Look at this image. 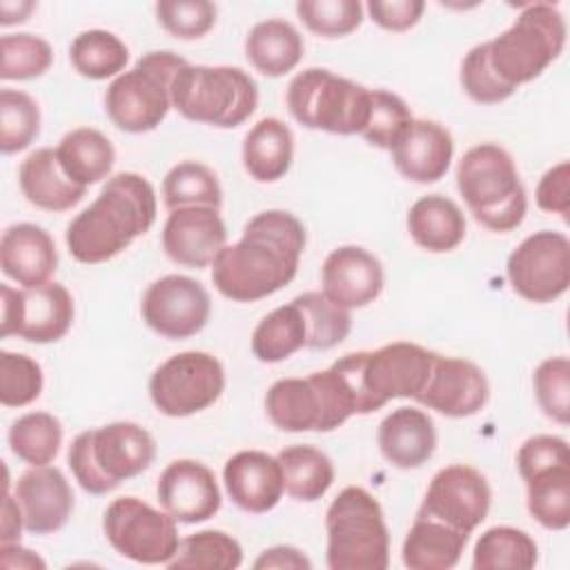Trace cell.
<instances>
[{
    "label": "cell",
    "instance_id": "1",
    "mask_svg": "<svg viewBox=\"0 0 570 570\" xmlns=\"http://www.w3.org/2000/svg\"><path fill=\"white\" fill-rule=\"evenodd\" d=\"M303 249V223L285 209H265L247 220L234 245L218 252L212 283L229 301H261L294 281Z\"/></svg>",
    "mask_w": 570,
    "mask_h": 570
},
{
    "label": "cell",
    "instance_id": "2",
    "mask_svg": "<svg viewBox=\"0 0 570 570\" xmlns=\"http://www.w3.org/2000/svg\"><path fill=\"white\" fill-rule=\"evenodd\" d=\"M156 212L151 183L140 174L120 171L107 178L98 198L67 225V249L78 263H105L147 234Z\"/></svg>",
    "mask_w": 570,
    "mask_h": 570
},
{
    "label": "cell",
    "instance_id": "3",
    "mask_svg": "<svg viewBox=\"0 0 570 570\" xmlns=\"http://www.w3.org/2000/svg\"><path fill=\"white\" fill-rule=\"evenodd\" d=\"M434 358L436 352L396 341L374 352H350L332 365L350 385L356 414H370L392 399H416L428 383Z\"/></svg>",
    "mask_w": 570,
    "mask_h": 570
},
{
    "label": "cell",
    "instance_id": "4",
    "mask_svg": "<svg viewBox=\"0 0 570 570\" xmlns=\"http://www.w3.org/2000/svg\"><path fill=\"white\" fill-rule=\"evenodd\" d=\"M456 189L474 220L490 232H512L525 218V189L512 156L501 145L470 147L456 163Z\"/></svg>",
    "mask_w": 570,
    "mask_h": 570
},
{
    "label": "cell",
    "instance_id": "5",
    "mask_svg": "<svg viewBox=\"0 0 570 570\" xmlns=\"http://www.w3.org/2000/svg\"><path fill=\"white\" fill-rule=\"evenodd\" d=\"M156 459L154 436L138 423L116 421L80 432L67 452L78 485L89 494H107L122 481L145 472Z\"/></svg>",
    "mask_w": 570,
    "mask_h": 570
},
{
    "label": "cell",
    "instance_id": "6",
    "mask_svg": "<svg viewBox=\"0 0 570 570\" xmlns=\"http://www.w3.org/2000/svg\"><path fill=\"white\" fill-rule=\"evenodd\" d=\"M330 570H385L390 532L383 508L361 485L343 488L325 512Z\"/></svg>",
    "mask_w": 570,
    "mask_h": 570
},
{
    "label": "cell",
    "instance_id": "7",
    "mask_svg": "<svg viewBox=\"0 0 570 570\" xmlns=\"http://www.w3.org/2000/svg\"><path fill=\"white\" fill-rule=\"evenodd\" d=\"M566 33V20L554 4L530 2L501 36L485 42L490 67L501 82L517 89L559 58Z\"/></svg>",
    "mask_w": 570,
    "mask_h": 570
},
{
    "label": "cell",
    "instance_id": "8",
    "mask_svg": "<svg viewBox=\"0 0 570 570\" xmlns=\"http://www.w3.org/2000/svg\"><path fill=\"white\" fill-rule=\"evenodd\" d=\"M171 107L187 120L238 127L258 107V85L240 67L185 65L171 82Z\"/></svg>",
    "mask_w": 570,
    "mask_h": 570
},
{
    "label": "cell",
    "instance_id": "9",
    "mask_svg": "<svg viewBox=\"0 0 570 570\" xmlns=\"http://www.w3.org/2000/svg\"><path fill=\"white\" fill-rule=\"evenodd\" d=\"M265 410L283 432H330L356 414L352 392L332 365L305 379H278L265 394Z\"/></svg>",
    "mask_w": 570,
    "mask_h": 570
},
{
    "label": "cell",
    "instance_id": "10",
    "mask_svg": "<svg viewBox=\"0 0 570 570\" xmlns=\"http://www.w3.org/2000/svg\"><path fill=\"white\" fill-rule=\"evenodd\" d=\"M187 65L174 51H149L116 76L105 91L107 118L127 134L156 129L171 107L174 76Z\"/></svg>",
    "mask_w": 570,
    "mask_h": 570
},
{
    "label": "cell",
    "instance_id": "11",
    "mask_svg": "<svg viewBox=\"0 0 570 570\" xmlns=\"http://www.w3.org/2000/svg\"><path fill=\"white\" fill-rule=\"evenodd\" d=\"M287 109L307 129L352 136L367 122L370 89L330 69L309 67L289 80Z\"/></svg>",
    "mask_w": 570,
    "mask_h": 570
},
{
    "label": "cell",
    "instance_id": "12",
    "mask_svg": "<svg viewBox=\"0 0 570 570\" xmlns=\"http://www.w3.org/2000/svg\"><path fill=\"white\" fill-rule=\"evenodd\" d=\"M102 530L118 554L145 566H167L180 546L176 519L138 497L114 499L105 510Z\"/></svg>",
    "mask_w": 570,
    "mask_h": 570
},
{
    "label": "cell",
    "instance_id": "13",
    "mask_svg": "<svg viewBox=\"0 0 570 570\" xmlns=\"http://www.w3.org/2000/svg\"><path fill=\"white\" fill-rule=\"evenodd\" d=\"M225 390V370L207 352H180L160 363L149 379V396L165 416H191L214 405Z\"/></svg>",
    "mask_w": 570,
    "mask_h": 570
},
{
    "label": "cell",
    "instance_id": "14",
    "mask_svg": "<svg viewBox=\"0 0 570 570\" xmlns=\"http://www.w3.org/2000/svg\"><path fill=\"white\" fill-rule=\"evenodd\" d=\"M0 336H20L29 343H56L73 323V298L62 283L13 289L0 285Z\"/></svg>",
    "mask_w": 570,
    "mask_h": 570
},
{
    "label": "cell",
    "instance_id": "15",
    "mask_svg": "<svg viewBox=\"0 0 570 570\" xmlns=\"http://www.w3.org/2000/svg\"><path fill=\"white\" fill-rule=\"evenodd\" d=\"M512 289L530 303H552L570 285V240L561 232L541 229L523 238L505 263Z\"/></svg>",
    "mask_w": 570,
    "mask_h": 570
},
{
    "label": "cell",
    "instance_id": "16",
    "mask_svg": "<svg viewBox=\"0 0 570 570\" xmlns=\"http://www.w3.org/2000/svg\"><path fill=\"white\" fill-rule=\"evenodd\" d=\"M490 501L492 492L485 476L472 465L456 463L441 468L432 476L416 517L472 534L488 517Z\"/></svg>",
    "mask_w": 570,
    "mask_h": 570
},
{
    "label": "cell",
    "instance_id": "17",
    "mask_svg": "<svg viewBox=\"0 0 570 570\" xmlns=\"http://www.w3.org/2000/svg\"><path fill=\"white\" fill-rule=\"evenodd\" d=\"M140 312L149 330L180 341L198 334L207 325L212 298L198 281L183 274H167L145 289Z\"/></svg>",
    "mask_w": 570,
    "mask_h": 570
},
{
    "label": "cell",
    "instance_id": "18",
    "mask_svg": "<svg viewBox=\"0 0 570 570\" xmlns=\"http://www.w3.org/2000/svg\"><path fill=\"white\" fill-rule=\"evenodd\" d=\"M488 396L490 385L476 363L436 354L428 383L414 401L443 416L465 419L483 410Z\"/></svg>",
    "mask_w": 570,
    "mask_h": 570
},
{
    "label": "cell",
    "instance_id": "19",
    "mask_svg": "<svg viewBox=\"0 0 570 570\" xmlns=\"http://www.w3.org/2000/svg\"><path fill=\"white\" fill-rule=\"evenodd\" d=\"M158 503L178 523H200L220 510V490L214 472L194 459L171 461L158 476Z\"/></svg>",
    "mask_w": 570,
    "mask_h": 570
},
{
    "label": "cell",
    "instance_id": "20",
    "mask_svg": "<svg viewBox=\"0 0 570 570\" xmlns=\"http://www.w3.org/2000/svg\"><path fill=\"white\" fill-rule=\"evenodd\" d=\"M227 243V227L214 207H178L165 220L163 249L185 267H207Z\"/></svg>",
    "mask_w": 570,
    "mask_h": 570
},
{
    "label": "cell",
    "instance_id": "21",
    "mask_svg": "<svg viewBox=\"0 0 570 570\" xmlns=\"http://www.w3.org/2000/svg\"><path fill=\"white\" fill-rule=\"evenodd\" d=\"M383 281L381 261L365 247L343 245L323 261V294L345 309L370 305L381 294Z\"/></svg>",
    "mask_w": 570,
    "mask_h": 570
},
{
    "label": "cell",
    "instance_id": "22",
    "mask_svg": "<svg viewBox=\"0 0 570 570\" xmlns=\"http://www.w3.org/2000/svg\"><path fill=\"white\" fill-rule=\"evenodd\" d=\"M16 499L22 510L24 530L51 534L60 530L73 512V492L62 470L38 465L22 472L16 481Z\"/></svg>",
    "mask_w": 570,
    "mask_h": 570
},
{
    "label": "cell",
    "instance_id": "23",
    "mask_svg": "<svg viewBox=\"0 0 570 570\" xmlns=\"http://www.w3.org/2000/svg\"><path fill=\"white\" fill-rule=\"evenodd\" d=\"M390 151L401 176L425 185L436 183L450 169L454 140L443 125L425 118H412Z\"/></svg>",
    "mask_w": 570,
    "mask_h": 570
},
{
    "label": "cell",
    "instance_id": "24",
    "mask_svg": "<svg viewBox=\"0 0 570 570\" xmlns=\"http://www.w3.org/2000/svg\"><path fill=\"white\" fill-rule=\"evenodd\" d=\"M223 483L229 499L245 512L263 514L283 497V472L278 459L261 450H240L225 461Z\"/></svg>",
    "mask_w": 570,
    "mask_h": 570
},
{
    "label": "cell",
    "instance_id": "25",
    "mask_svg": "<svg viewBox=\"0 0 570 570\" xmlns=\"http://www.w3.org/2000/svg\"><path fill=\"white\" fill-rule=\"evenodd\" d=\"M0 267L4 276L22 287L49 283L58 267V252L51 234L33 223H16L2 232Z\"/></svg>",
    "mask_w": 570,
    "mask_h": 570
},
{
    "label": "cell",
    "instance_id": "26",
    "mask_svg": "<svg viewBox=\"0 0 570 570\" xmlns=\"http://www.w3.org/2000/svg\"><path fill=\"white\" fill-rule=\"evenodd\" d=\"M376 443L383 459L394 468H421L436 450L434 421L419 407H396L381 421Z\"/></svg>",
    "mask_w": 570,
    "mask_h": 570
},
{
    "label": "cell",
    "instance_id": "27",
    "mask_svg": "<svg viewBox=\"0 0 570 570\" xmlns=\"http://www.w3.org/2000/svg\"><path fill=\"white\" fill-rule=\"evenodd\" d=\"M18 183L22 196L33 207L45 212H67L76 207L87 191V187L69 180L58 163L56 149L51 147H40L22 160L18 169Z\"/></svg>",
    "mask_w": 570,
    "mask_h": 570
},
{
    "label": "cell",
    "instance_id": "28",
    "mask_svg": "<svg viewBox=\"0 0 570 570\" xmlns=\"http://www.w3.org/2000/svg\"><path fill=\"white\" fill-rule=\"evenodd\" d=\"M407 232L412 240L425 252H452L465 238V216L452 198L430 194L410 207Z\"/></svg>",
    "mask_w": 570,
    "mask_h": 570
},
{
    "label": "cell",
    "instance_id": "29",
    "mask_svg": "<svg viewBox=\"0 0 570 570\" xmlns=\"http://www.w3.org/2000/svg\"><path fill=\"white\" fill-rule=\"evenodd\" d=\"M305 45L298 29L281 18L256 22L245 38V56L249 65L269 78L292 71L303 58Z\"/></svg>",
    "mask_w": 570,
    "mask_h": 570
},
{
    "label": "cell",
    "instance_id": "30",
    "mask_svg": "<svg viewBox=\"0 0 570 570\" xmlns=\"http://www.w3.org/2000/svg\"><path fill=\"white\" fill-rule=\"evenodd\" d=\"M294 158V134L274 116L261 118L243 140V167L258 183H276Z\"/></svg>",
    "mask_w": 570,
    "mask_h": 570
},
{
    "label": "cell",
    "instance_id": "31",
    "mask_svg": "<svg viewBox=\"0 0 570 570\" xmlns=\"http://www.w3.org/2000/svg\"><path fill=\"white\" fill-rule=\"evenodd\" d=\"M470 534L441 521L416 517L410 525L401 559L410 570H450L459 563Z\"/></svg>",
    "mask_w": 570,
    "mask_h": 570
},
{
    "label": "cell",
    "instance_id": "32",
    "mask_svg": "<svg viewBox=\"0 0 570 570\" xmlns=\"http://www.w3.org/2000/svg\"><path fill=\"white\" fill-rule=\"evenodd\" d=\"M56 156L69 180L80 187H89L107 178L116 160L111 140L94 127L67 131L56 147Z\"/></svg>",
    "mask_w": 570,
    "mask_h": 570
},
{
    "label": "cell",
    "instance_id": "33",
    "mask_svg": "<svg viewBox=\"0 0 570 570\" xmlns=\"http://www.w3.org/2000/svg\"><path fill=\"white\" fill-rule=\"evenodd\" d=\"M285 492L296 501H316L334 483L332 459L314 445H289L278 454Z\"/></svg>",
    "mask_w": 570,
    "mask_h": 570
},
{
    "label": "cell",
    "instance_id": "34",
    "mask_svg": "<svg viewBox=\"0 0 570 570\" xmlns=\"http://www.w3.org/2000/svg\"><path fill=\"white\" fill-rule=\"evenodd\" d=\"M305 345V318L294 301L263 316L252 334V354L263 363H281Z\"/></svg>",
    "mask_w": 570,
    "mask_h": 570
},
{
    "label": "cell",
    "instance_id": "35",
    "mask_svg": "<svg viewBox=\"0 0 570 570\" xmlns=\"http://www.w3.org/2000/svg\"><path fill=\"white\" fill-rule=\"evenodd\" d=\"M523 481L532 519L548 530H566L570 525V463L543 468Z\"/></svg>",
    "mask_w": 570,
    "mask_h": 570
},
{
    "label": "cell",
    "instance_id": "36",
    "mask_svg": "<svg viewBox=\"0 0 570 570\" xmlns=\"http://www.w3.org/2000/svg\"><path fill=\"white\" fill-rule=\"evenodd\" d=\"M539 548L534 539L512 525L488 528L474 546L472 568L474 570H530L537 566Z\"/></svg>",
    "mask_w": 570,
    "mask_h": 570
},
{
    "label": "cell",
    "instance_id": "37",
    "mask_svg": "<svg viewBox=\"0 0 570 570\" xmlns=\"http://www.w3.org/2000/svg\"><path fill=\"white\" fill-rule=\"evenodd\" d=\"M69 60L80 76L89 80H105L122 73L129 60V49L116 33L89 29L78 33L69 45Z\"/></svg>",
    "mask_w": 570,
    "mask_h": 570
},
{
    "label": "cell",
    "instance_id": "38",
    "mask_svg": "<svg viewBox=\"0 0 570 570\" xmlns=\"http://www.w3.org/2000/svg\"><path fill=\"white\" fill-rule=\"evenodd\" d=\"M62 445V425L49 412H27L9 428L11 452L31 468L49 465Z\"/></svg>",
    "mask_w": 570,
    "mask_h": 570
},
{
    "label": "cell",
    "instance_id": "39",
    "mask_svg": "<svg viewBox=\"0 0 570 570\" xmlns=\"http://www.w3.org/2000/svg\"><path fill=\"white\" fill-rule=\"evenodd\" d=\"M243 563L240 543L223 530H200L185 539L169 559L171 570H234Z\"/></svg>",
    "mask_w": 570,
    "mask_h": 570
},
{
    "label": "cell",
    "instance_id": "40",
    "mask_svg": "<svg viewBox=\"0 0 570 570\" xmlns=\"http://www.w3.org/2000/svg\"><path fill=\"white\" fill-rule=\"evenodd\" d=\"M163 200L169 209L178 207H214L223 203V189L216 174L196 160L174 165L163 178Z\"/></svg>",
    "mask_w": 570,
    "mask_h": 570
},
{
    "label": "cell",
    "instance_id": "41",
    "mask_svg": "<svg viewBox=\"0 0 570 570\" xmlns=\"http://www.w3.org/2000/svg\"><path fill=\"white\" fill-rule=\"evenodd\" d=\"M301 307L309 350H330L343 343L352 330L350 309L336 305L323 292H305L294 298Z\"/></svg>",
    "mask_w": 570,
    "mask_h": 570
},
{
    "label": "cell",
    "instance_id": "42",
    "mask_svg": "<svg viewBox=\"0 0 570 570\" xmlns=\"http://www.w3.org/2000/svg\"><path fill=\"white\" fill-rule=\"evenodd\" d=\"M40 134L38 102L18 89L0 91V149L16 154L27 149Z\"/></svg>",
    "mask_w": 570,
    "mask_h": 570
},
{
    "label": "cell",
    "instance_id": "43",
    "mask_svg": "<svg viewBox=\"0 0 570 570\" xmlns=\"http://www.w3.org/2000/svg\"><path fill=\"white\" fill-rule=\"evenodd\" d=\"M0 78L29 80L42 76L51 62V45L33 33H7L0 38Z\"/></svg>",
    "mask_w": 570,
    "mask_h": 570
},
{
    "label": "cell",
    "instance_id": "44",
    "mask_svg": "<svg viewBox=\"0 0 570 570\" xmlns=\"http://www.w3.org/2000/svg\"><path fill=\"white\" fill-rule=\"evenodd\" d=\"M296 13L312 33L323 38H343L363 22L358 0H298Z\"/></svg>",
    "mask_w": 570,
    "mask_h": 570
},
{
    "label": "cell",
    "instance_id": "45",
    "mask_svg": "<svg viewBox=\"0 0 570 570\" xmlns=\"http://www.w3.org/2000/svg\"><path fill=\"white\" fill-rule=\"evenodd\" d=\"M45 385L42 367L27 354L0 352V403L4 407H24L33 403Z\"/></svg>",
    "mask_w": 570,
    "mask_h": 570
},
{
    "label": "cell",
    "instance_id": "46",
    "mask_svg": "<svg viewBox=\"0 0 570 570\" xmlns=\"http://www.w3.org/2000/svg\"><path fill=\"white\" fill-rule=\"evenodd\" d=\"M410 122L412 114L401 96L385 89H370V114L361 131L370 145L379 149H392Z\"/></svg>",
    "mask_w": 570,
    "mask_h": 570
},
{
    "label": "cell",
    "instance_id": "47",
    "mask_svg": "<svg viewBox=\"0 0 570 570\" xmlns=\"http://www.w3.org/2000/svg\"><path fill=\"white\" fill-rule=\"evenodd\" d=\"M534 396L543 414L559 425L570 423V361L550 356L541 361L532 374Z\"/></svg>",
    "mask_w": 570,
    "mask_h": 570
},
{
    "label": "cell",
    "instance_id": "48",
    "mask_svg": "<svg viewBox=\"0 0 570 570\" xmlns=\"http://www.w3.org/2000/svg\"><path fill=\"white\" fill-rule=\"evenodd\" d=\"M156 20L174 38L196 40L214 27L216 4L209 0H160Z\"/></svg>",
    "mask_w": 570,
    "mask_h": 570
},
{
    "label": "cell",
    "instance_id": "49",
    "mask_svg": "<svg viewBox=\"0 0 570 570\" xmlns=\"http://www.w3.org/2000/svg\"><path fill=\"white\" fill-rule=\"evenodd\" d=\"M459 80H461V87L463 91L474 100V102H481V105H497V102H503L505 98H510L517 89L508 87L505 82H501L497 78V73L492 71L490 67V60H488V49H485V42L472 47L463 62H461V73H459Z\"/></svg>",
    "mask_w": 570,
    "mask_h": 570
},
{
    "label": "cell",
    "instance_id": "50",
    "mask_svg": "<svg viewBox=\"0 0 570 570\" xmlns=\"http://www.w3.org/2000/svg\"><path fill=\"white\" fill-rule=\"evenodd\" d=\"M559 463H570L568 441L554 434H534L525 439L517 452V468L521 479Z\"/></svg>",
    "mask_w": 570,
    "mask_h": 570
},
{
    "label": "cell",
    "instance_id": "51",
    "mask_svg": "<svg viewBox=\"0 0 570 570\" xmlns=\"http://www.w3.org/2000/svg\"><path fill=\"white\" fill-rule=\"evenodd\" d=\"M534 198H537L539 209L559 214L561 218H568V212H570V165H568V160L557 163L541 176Z\"/></svg>",
    "mask_w": 570,
    "mask_h": 570
},
{
    "label": "cell",
    "instance_id": "52",
    "mask_svg": "<svg viewBox=\"0 0 570 570\" xmlns=\"http://www.w3.org/2000/svg\"><path fill=\"white\" fill-rule=\"evenodd\" d=\"M370 18L387 31H407L412 29L423 11L425 2L421 0H372L367 2Z\"/></svg>",
    "mask_w": 570,
    "mask_h": 570
},
{
    "label": "cell",
    "instance_id": "53",
    "mask_svg": "<svg viewBox=\"0 0 570 570\" xmlns=\"http://www.w3.org/2000/svg\"><path fill=\"white\" fill-rule=\"evenodd\" d=\"M256 570H269V568H278V570H309L312 561L294 546H274L269 550H263L261 557L254 561Z\"/></svg>",
    "mask_w": 570,
    "mask_h": 570
},
{
    "label": "cell",
    "instance_id": "54",
    "mask_svg": "<svg viewBox=\"0 0 570 570\" xmlns=\"http://www.w3.org/2000/svg\"><path fill=\"white\" fill-rule=\"evenodd\" d=\"M24 528L22 510L18 499L9 494V483H4V501H2V519H0V543H20V532Z\"/></svg>",
    "mask_w": 570,
    "mask_h": 570
},
{
    "label": "cell",
    "instance_id": "55",
    "mask_svg": "<svg viewBox=\"0 0 570 570\" xmlns=\"http://www.w3.org/2000/svg\"><path fill=\"white\" fill-rule=\"evenodd\" d=\"M0 566L2 568H45L47 563L20 543H0Z\"/></svg>",
    "mask_w": 570,
    "mask_h": 570
},
{
    "label": "cell",
    "instance_id": "56",
    "mask_svg": "<svg viewBox=\"0 0 570 570\" xmlns=\"http://www.w3.org/2000/svg\"><path fill=\"white\" fill-rule=\"evenodd\" d=\"M33 9H36V2H29V0H24V2L22 0H18V2L2 0L0 2V24L9 27L16 22H24Z\"/></svg>",
    "mask_w": 570,
    "mask_h": 570
}]
</instances>
